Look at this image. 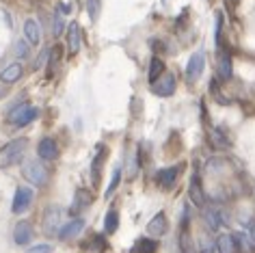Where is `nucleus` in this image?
<instances>
[{
    "mask_svg": "<svg viewBox=\"0 0 255 253\" xmlns=\"http://www.w3.org/2000/svg\"><path fill=\"white\" fill-rule=\"evenodd\" d=\"M188 197H190V204L197 206V208H203L206 206V193H203V188L199 184V178H193L190 182V188H188Z\"/></svg>",
    "mask_w": 255,
    "mask_h": 253,
    "instance_id": "obj_18",
    "label": "nucleus"
},
{
    "mask_svg": "<svg viewBox=\"0 0 255 253\" xmlns=\"http://www.w3.org/2000/svg\"><path fill=\"white\" fill-rule=\"evenodd\" d=\"M28 253H52V247L50 245H35L28 249Z\"/></svg>",
    "mask_w": 255,
    "mask_h": 253,
    "instance_id": "obj_33",
    "label": "nucleus"
},
{
    "mask_svg": "<svg viewBox=\"0 0 255 253\" xmlns=\"http://www.w3.org/2000/svg\"><path fill=\"white\" fill-rule=\"evenodd\" d=\"M100 9H102L100 0H87V11H89V17H91L93 22L100 17Z\"/></svg>",
    "mask_w": 255,
    "mask_h": 253,
    "instance_id": "obj_30",
    "label": "nucleus"
},
{
    "mask_svg": "<svg viewBox=\"0 0 255 253\" xmlns=\"http://www.w3.org/2000/svg\"><path fill=\"white\" fill-rule=\"evenodd\" d=\"M102 249H104V238H102V236H95V243L91 245V251H93V253H102Z\"/></svg>",
    "mask_w": 255,
    "mask_h": 253,
    "instance_id": "obj_35",
    "label": "nucleus"
},
{
    "mask_svg": "<svg viewBox=\"0 0 255 253\" xmlns=\"http://www.w3.org/2000/svg\"><path fill=\"white\" fill-rule=\"evenodd\" d=\"M210 138H212L214 147H219V149H227V147H229V138L225 136L223 128H214V130H212V134H210Z\"/></svg>",
    "mask_w": 255,
    "mask_h": 253,
    "instance_id": "obj_26",
    "label": "nucleus"
},
{
    "mask_svg": "<svg viewBox=\"0 0 255 253\" xmlns=\"http://www.w3.org/2000/svg\"><path fill=\"white\" fill-rule=\"evenodd\" d=\"M82 230H85V221L76 217V219H72L67 225H63L61 230H59V238H61V240H72V238L78 236Z\"/></svg>",
    "mask_w": 255,
    "mask_h": 253,
    "instance_id": "obj_14",
    "label": "nucleus"
},
{
    "mask_svg": "<svg viewBox=\"0 0 255 253\" xmlns=\"http://www.w3.org/2000/svg\"><path fill=\"white\" fill-rule=\"evenodd\" d=\"M63 30H65V20H63V13H61V11L56 9L54 15H52V35H54V37H61Z\"/></svg>",
    "mask_w": 255,
    "mask_h": 253,
    "instance_id": "obj_29",
    "label": "nucleus"
},
{
    "mask_svg": "<svg viewBox=\"0 0 255 253\" xmlns=\"http://www.w3.org/2000/svg\"><path fill=\"white\" fill-rule=\"evenodd\" d=\"M106 158V147L104 145H98V151L93 156V162H91V173H93V182L100 180V169H102V162Z\"/></svg>",
    "mask_w": 255,
    "mask_h": 253,
    "instance_id": "obj_23",
    "label": "nucleus"
},
{
    "mask_svg": "<svg viewBox=\"0 0 255 253\" xmlns=\"http://www.w3.org/2000/svg\"><path fill=\"white\" fill-rule=\"evenodd\" d=\"M22 65L20 63H11V65H7L2 69V72H0V80L4 82V85H13V82H17L22 78Z\"/></svg>",
    "mask_w": 255,
    "mask_h": 253,
    "instance_id": "obj_19",
    "label": "nucleus"
},
{
    "mask_svg": "<svg viewBox=\"0 0 255 253\" xmlns=\"http://www.w3.org/2000/svg\"><path fill=\"white\" fill-rule=\"evenodd\" d=\"M158 251V243L154 238H138L134 247L130 249V253H156Z\"/></svg>",
    "mask_w": 255,
    "mask_h": 253,
    "instance_id": "obj_20",
    "label": "nucleus"
},
{
    "mask_svg": "<svg viewBox=\"0 0 255 253\" xmlns=\"http://www.w3.org/2000/svg\"><path fill=\"white\" fill-rule=\"evenodd\" d=\"M80 46H82V33H80V24L78 22H72L67 26V52L69 56H76L80 52Z\"/></svg>",
    "mask_w": 255,
    "mask_h": 253,
    "instance_id": "obj_9",
    "label": "nucleus"
},
{
    "mask_svg": "<svg viewBox=\"0 0 255 253\" xmlns=\"http://www.w3.org/2000/svg\"><path fill=\"white\" fill-rule=\"evenodd\" d=\"M33 204V191H30L28 186H20L15 191V197H13V206H11V210L13 214H24Z\"/></svg>",
    "mask_w": 255,
    "mask_h": 253,
    "instance_id": "obj_7",
    "label": "nucleus"
},
{
    "mask_svg": "<svg viewBox=\"0 0 255 253\" xmlns=\"http://www.w3.org/2000/svg\"><path fill=\"white\" fill-rule=\"evenodd\" d=\"M26 147H28V141H26L24 136H22V138H13V141H9L2 149H0V169L11 167V164L20 162V160H22V156H24V151H26Z\"/></svg>",
    "mask_w": 255,
    "mask_h": 253,
    "instance_id": "obj_1",
    "label": "nucleus"
},
{
    "mask_svg": "<svg viewBox=\"0 0 255 253\" xmlns=\"http://www.w3.org/2000/svg\"><path fill=\"white\" fill-rule=\"evenodd\" d=\"M13 240H15V245H20V247L28 245L30 240H33V225H30L28 221H20L13 230Z\"/></svg>",
    "mask_w": 255,
    "mask_h": 253,
    "instance_id": "obj_12",
    "label": "nucleus"
},
{
    "mask_svg": "<svg viewBox=\"0 0 255 253\" xmlns=\"http://www.w3.org/2000/svg\"><path fill=\"white\" fill-rule=\"evenodd\" d=\"M37 113H39V111H37L35 106H30V104H17L15 109L9 111L7 122L11 126H17V128H24V126H28L30 122H35Z\"/></svg>",
    "mask_w": 255,
    "mask_h": 253,
    "instance_id": "obj_2",
    "label": "nucleus"
},
{
    "mask_svg": "<svg viewBox=\"0 0 255 253\" xmlns=\"http://www.w3.org/2000/svg\"><path fill=\"white\" fill-rule=\"evenodd\" d=\"M59 61H61V48H52L50 50V56H48V78H52L54 76V69L56 65H59Z\"/></svg>",
    "mask_w": 255,
    "mask_h": 253,
    "instance_id": "obj_28",
    "label": "nucleus"
},
{
    "mask_svg": "<svg viewBox=\"0 0 255 253\" xmlns=\"http://www.w3.org/2000/svg\"><path fill=\"white\" fill-rule=\"evenodd\" d=\"M164 74V63L160 56H154V59L149 61V72H147V80H149V85H154V82L160 78V76Z\"/></svg>",
    "mask_w": 255,
    "mask_h": 253,
    "instance_id": "obj_22",
    "label": "nucleus"
},
{
    "mask_svg": "<svg viewBox=\"0 0 255 253\" xmlns=\"http://www.w3.org/2000/svg\"><path fill=\"white\" fill-rule=\"evenodd\" d=\"M15 54L17 56H20V59H26V56H28V41H17L15 43Z\"/></svg>",
    "mask_w": 255,
    "mask_h": 253,
    "instance_id": "obj_32",
    "label": "nucleus"
},
{
    "mask_svg": "<svg viewBox=\"0 0 255 253\" xmlns=\"http://www.w3.org/2000/svg\"><path fill=\"white\" fill-rule=\"evenodd\" d=\"M37 156L41 158V160H56V156H59V145H56L54 138H41L39 145H37Z\"/></svg>",
    "mask_w": 255,
    "mask_h": 253,
    "instance_id": "obj_10",
    "label": "nucleus"
},
{
    "mask_svg": "<svg viewBox=\"0 0 255 253\" xmlns=\"http://www.w3.org/2000/svg\"><path fill=\"white\" fill-rule=\"evenodd\" d=\"M175 87H177L175 74L167 72V74H162L154 85H151V91H154L156 96H160V98H169V96H173L175 93Z\"/></svg>",
    "mask_w": 255,
    "mask_h": 253,
    "instance_id": "obj_6",
    "label": "nucleus"
},
{
    "mask_svg": "<svg viewBox=\"0 0 255 253\" xmlns=\"http://www.w3.org/2000/svg\"><path fill=\"white\" fill-rule=\"evenodd\" d=\"M48 56H50V50H43V52L39 54V59H37V63H35V69H39V67H43L48 63Z\"/></svg>",
    "mask_w": 255,
    "mask_h": 253,
    "instance_id": "obj_34",
    "label": "nucleus"
},
{
    "mask_svg": "<svg viewBox=\"0 0 255 253\" xmlns=\"http://www.w3.org/2000/svg\"><path fill=\"white\" fill-rule=\"evenodd\" d=\"M203 67H206V54H203V50H199V52H195L193 56H190L188 65H186V78L188 82H195L199 76L203 74Z\"/></svg>",
    "mask_w": 255,
    "mask_h": 253,
    "instance_id": "obj_8",
    "label": "nucleus"
},
{
    "mask_svg": "<svg viewBox=\"0 0 255 253\" xmlns=\"http://www.w3.org/2000/svg\"><path fill=\"white\" fill-rule=\"evenodd\" d=\"M234 240H236V249H240L242 253H251L253 251V245H251V238L247 236V234H234Z\"/></svg>",
    "mask_w": 255,
    "mask_h": 253,
    "instance_id": "obj_25",
    "label": "nucleus"
},
{
    "mask_svg": "<svg viewBox=\"0 0 255 253\" xmlns=\"http://www.w3.org/2000/svg\"><path fill=\"white\" fill-rule=\"evenodd\" d=\"M167 227H169V223H167V214H164V212H158L156 217L147 223V234H149V236H154V238H160V236H164Z\"/></svg>",
    "mask_w": 255,
    "mask_h": 253,
    "instance_id": "obj_13",
    "label": "nucleus"
},
{
    "mask_svg": "<svg viewBox=\"0 0 255 253\" xmlns=\"http://www.w3.org/2000/svg\"><path fill=\"white\" fill-rule=\"evenodd\" d=\"M119 227V214L117 210H108L106 212V219H104V232L106 234H115Z\"/></svg>",
    "mask_w": 255,
    "mask_h": 253,
    "instance_id": "obj_24",
    "label": "nucleus"
},
{
    "mask_svg": "<svg viewBox=\"0 0 255 253\" xmlns=\"http://www.w3.org/2000/svg\"><path fill=\"white\" fill-rule=\"evenodd\" d=\"M203 221H206V227L210 232H219L227 223V212L223 210V206L212 204L203 210Z\"/></svg>",
    "mask_w": 255,
    "mask_h": 253,
    "instance_id": "obj_4",
    "label": "nucleus"
},
{
    "mask_svg": "<svg viewBox=\"0 0 255 253\" xmlns=\"http://www.w3.org/2000/svg\"><path fill=\"white\" fill-rule=\"evenodd\" d=\"M177 243H180V251H182V253H195V247H193V238H190L188 230H182L180 238H177Z\"/></svg>",
    "mask_w": 255,
    "mask_h": 253,
    "instance_id": "obj_27",
    "label": "nucleus"
},
{
    "mask_svg": "<svg viewBox=\"0 0 255 253\" xmlns=\"http://www.w3.org/2000/svg\"><path fill=\"white\" fill-rule=\"evenodd\" d=\"M216 249H219V253H238L232 234H221V236L216 238Z\"/></svg>",
    "mask_w": 255,
    "mask_h": 253,
    "instance_id": "obj_21",
    "label": "nucleus"
},
{
    "mask_svg": "<svg viewBox=\"0 0 255 253\" xmlns=\"http://www.w3.org/2000/svg\"><path fill=\"white\" fill-rule=\"evenodd\" d=\"M247 236H249V238H251V243L255 245V221H253V223H251V227H249V234H247Z\"/></svg>",
    "mask_w": 255,
    "mask_h": 253,
    "instance_id": "obj_36",
    "label": "nucleus"
},
{
    "mask_svg": "<svg viewBox=\"0 0 255 253\" xmlns=\"http://www.w3.org/2000/svg\"><path fill=\"white\" fill-rule=\"evenodd\" d=\"M61 221H63V210L59 206H50L46 214H43V232L48 236H54L61 230Z\"/></svg>",
    "mask_w": 255,
    "mask_h": 253,
    "instance_id": "obj_5",
    "label": "nucleus"
},
{
    "mask_svg": "<svg viewBox=\"0 0 255 253\" xmlns=\"http://www.w3.org/2000/svg\"><path fill=\"white\" fill-rule=\"evenodd\" d=\"M119 180H121V169L117 167V169H115V171H113V178H111V184H108V188H106V197H111V195L115 193V191H117V186H119Z\"/></svg>",
    "mask_w": 255,
    "mask_h": 253,
    "instance_id": "obj_31",
    "label": "nucleus"
},
{
    "mask_svg": "<svg viewBox=\"0 0 255 253\" xmlns=\"http://www.w3.org/2000/svg\"><path fill=\"white\" fill-rule=\"evenodd\" d=\"M91 201H93V195L87 191V188H78L74 195V204L72 208H69V212L72 214H78L80 210H85V208L91 206Z\"/></svg>",
    "mask_w": 255,
    "mask_h": 253,
    "instance_id": "obj_15",
    "label": "nucleus"
},
{
    "mask_svg": "<svg viewBox=\"0 0 255 253\" xmlns=\"http://www.w3.org/2000/svg\"><path fill=\"white\" fill-rule=\"evenodd\" d=\"M180 164H173V167H167V169H160V171L156 173V184L162 186V188H171L175 184L177 175H180Z\"/></svg>",
    "mask_w": 255,
    "mask_h": 253,
    "instance_id": "obj_11",
    "label": "nucleus"
},
{
    "mask_svg": "<svg viewBox=\"0 0 255 253\" xmlns=\"http://www.w3.org/2000/svg\"><path fill=\"white\" fill-rule=\"evenodd\" d=\"M24 37H26V41L30 46H37V43L41 41V28H39V22L33 20V17H28L26 22H24Z\"/></svg>",
    "mask_w": 255,
    "mask_h": 253,
    "instance_id": "obj_17",
    "label": "nucleus"
},
{
    "mask_svg": "<svg viewBox=\"0 0 255 253\" xmlns=\"http://www.w3.org/2000/svg\"><path fill=\"white\" fill-rule=\"evenodd\" d=\"M216 69H219V78L221 80H232L234 65H232V56H229V52H225V50H221L219 52V65H216Z\"/></svg>",
    "mask_w": 255,
    "mask_h": 253,
    "instance_id": "obj_16",
    "label": "nucleus"
},
{
    "mask_svg": "<svg viewBox=\"0 0 255 253\" xmlns=\"http://www.w3.org/2000/svg\"><path fill=\"white\" fill-rule=\"evenodd\" d=\"M22 175L30 182V184H35V186H39V188L46 186V182H48V171H46V167H43L41 162H37V160L24 162Z\"/></svg>",
    "mask_w": 255,
    "mask_h": 253,
    "instance_id": "obj_3",
    "label": "nucleus"
}]
</instances>
